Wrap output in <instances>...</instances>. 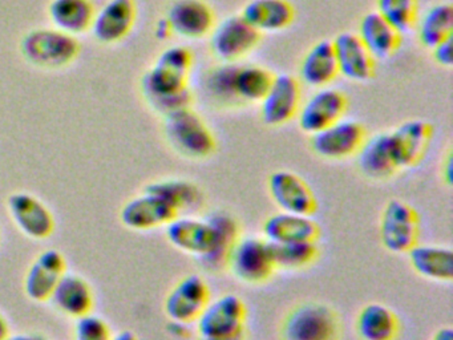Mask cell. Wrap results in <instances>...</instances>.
Instances as JSON below:
<instances>
[{"mask_svg":"<svg viewBox=\"0 0 453 340\" xmlns=\"http://www.w3.org/2000/svg\"><path fill=\"white\" fill-rule=\"evenodd\" d=\"M280 336V340H339L341 321L325 303H299L283 318Z\"/></svg>","mask_w":453,"mask_h":340,"instance_id":"2","label":"cell"},{"mask_svg":"<svg viewBox=\"0 0 453 340\" xmlns=\"http://www.w3.org/2000/svg\"><path fill=\"white\" fill-rule=\"evenodd\" d=\"M262 236L272 244L318 242L320 228L311 215L280 212L264 220Z\"/></svg>","mask_w":453,"mask_h":340,"instance_id":"22","label":"cell"},{"mask_svg":"<svg viewBox=\"0 0 453 340\" xmlns=\"http://www.w3.org/2000/svg\"><path fill=\"white\" fill-rule=\"evenodd\" d=\"M339 74L351 81L365 82L375 74V63L354 32H342L333 40Z\"/></svg>","mask_w":453,"mask_h":340,"instance_id":"21","label":"cell"},{"mask_svg":"<svg viewBox=\"0 0 453 340\" xmlns=\"http://www.w3.org/2000/svg\"><path fill=\"white\" fill-rule=\"evenodd\" d=\"M452 156L450 154H448L447 158H445L444 164H442L441 167V177L442 180H444V182L447 183V185H452Z\"/></svg>","mask_w":453,"mask_h":340,"instance_id":"43","label":"cell"},{"mask_svg":"<svg viewBox=\"0 0 453 340\" xmlns=\"http://www.w3.org/2000/svg\"><path fill=\"white\" fill-rule=\"evenodd\" d=\"M355 332L360 340H396L400 321L388 305L368 303L355 318Z\"/></svg>","mask_w":453,"mask_h":340,"instance_id":"30","label":"cell"},{"mask_svg":"<svg viewBox=\"0 0 453 340\" xmlns=\"http://www.w3.org/2000/svg\"><path fill=\"white\" fill-rule=\"evenodd\" d=\"M200 340H246L245 329L241 332H237L234 335H229V336H217V337H200Z\"/></svg>","mask_w":453,"mask_h":340,"instance_id":"45","label":"cell"},{"mask_svg":"<svg viewBox=\"0 0 453 340\" xmlns=\"http://www.w3.org/2000/svg\"><path fill=\"white\" fill-rule=\"evenodd\" d=\"M275 267L286 271H299L310 267L319 258L317 242H293L273 244Z\"/></svg>","mask_w":453,"mask_h":340,"instance_id":"35","label":"cell"},{"mask_svg":"<svg viewBox=\"0 0 453 340\" xmlns=\"http://www.w3.org/2000/svg\"><path fill=\"white\" fill-rule=\"evenodd\" d=\"M137 19L136 0H108L96 11L91 31L102 44H116L126 39Z\"/></svg>","mask_w":453,"mask_h":340,"instance_id":"17","label":"cell"},{"mask_svg":"<svg viewBox=\"0 0 453 340\" xmlns=\"http://www.w3.org/2000/svg\"><path fill=\"white\" fill-rule=\"evenodd\" d=\"M4 340H34V335H27V334L12 335V334H10L9 336L4 337Z\"/></svg>","mask_w":453,"mask_h":340,"instance_id":"48","label":"cell"},{"mask_svg":"<svg viewBox=\"0 0 453 340\" xmlns=\"http://www.w3.org/2000/svg\"><path fill=\"white\" fill-rule=\"evenodd\" d=\"M420 44L431 50L440 42L452 37L453 7L450 3H437L429 7L416 21Z\"/></svg>","mask_w":453,"mask_h":340,"instance_id":"33","label":"cell"},{"mask_svg":"<svg viewBox=\"0 0 453 340\" xmlns=\"http://www.w3.org/2000/svg\"><path fill=\"white\" fill-rule=\"evenodd\" d=\"M110 324L94 313H87L76 319L75 340H111Z\"/></svg>","mask_w":453,"mask_h":340,"instance_id":"39","label":"cell"},{"mask_svg":"<svg viewBox=\"0 0 453 340\" xmlns=\"http://www.w3.org/2000/svg\"><path fill=\"white\" fill-rule=\"evenodd\" d=\"M355 157L360 173L368 180H389L399 172L389 132L367 135Z\"/></svg>","mask_w":453,"mask_h":340,"instance_id":"23","label":"cell"},{"mask_svg":"<svg viewBox=\"0 0 453 340\" xmlns=\"http://www.w3.org/2000/svg\"><path fill=\"white\" fill-rule=\"evenodd\" d=\"M67 262L62 252L55 249L44 250L35 258L25 276L26 295L35 302L51 299L52 292L65 274Z\"/></svg>","mask_w":453,"mask_h":340,"instance_id":"20","label":"cell"},{"mask_svg":"<svg viewBox=\"0 0 453 340\" xmlns=\"http://www.w3.org/2000/svg\"><path fill=\"white\" fill-rule=\"evenodd\" d=\"M302 103L301 82L288 73L274 74L261 105V119L269 127H280L296 119Z\"/></svg>","mask_w":453,"mask_h":340,"instance_id":"13","label":"cell"},{"mask_svg":"<svg viewBox=\"0 0 453 340\" xmlns=\"http://www.w3.org/2000/svg\"><path fill=\"white\" fill-rule=\"evenodd\" d=\"M248 308L235 294H224L209 300L195 321L200 337L229 336L245 329Z\"/></svg>","mask_w":453,"mask_h":340,"instance_id":"8","label":"cell"},{"mask_svg":"<svg viewBox=\"0 0 453 340\" xmlns=\"http://www.w3.org/2000/svg\"><path fill=\"white\" fill-rule=\"evenodd\" d=\"M209 300L211 289L208 282L198 274H189L180 279L166 294L164 313L169 321L192 324L197 321Z\"/></svg>","mask_w":453,"mask_h":340,"instance_id":"11","label":"cell"},{"mask_svg":"<svg viewBox=\"0 0 453 340\" xmlns=\"http://www.w3.org/2000/svg\"><path fill=\"white\" fill-rule=\"evenodd\" d=\"M177 215L163 198L147 190L127 201L120 210L121 223L134 231L166 226Z\"/></svg>","mask_w":453,"mask_h":340,"instance_id":"19","label":"cell"},{"mask_svg":"<svg viewBox=\"0 0 453 340\" xmlns=\"http://www.w3.org/2000/svg\"><path fill=\"white\" fill-rule=\"evenodd\" d=\"M163 132L166 143L185 158L205 159L217 151L213 132L192 106L165 114Z\"/></svg>","mask_w":453,"mask_h":340,"instance_id":"1","label":"cell"},{"mask_svg":"<svg viewBox=\"0 0 453 340\" xmlns=\"http://www.w3.org/2000/svg\"><path fill=\"white\" fill-rule=\"evenodd\" d=\"M165 236L174 249L188 255L205 258L213 247V228L206 218L182 214L165 226Z\"/></svg>","mask_w":453,"mask_h":340,"instance_id":"15","label":"cell"},{"mask_svg":"<svg viewBox=\"0 0 453 340\" xmlns=\"http://www.w3.org/2000/svg\"><path fill=\"white\" fill-rule=\"evenodd\" d=\"M10 335V326L7 319L4 318V313H0V340H4V337Z\"/></svg>","mask_w":453,"mask_h":340,"instance_id":"46","label":"cell"},{"mask_svg":"<svg viewBox=\"0 0 453 340\" xmlns=\"http://www.w3.org/2000/svg\"><path fill=\"white\" fill-rule=\"evenodd\" d=\"M367 137L365 128L355 120L341 119L310 135V148L320 158L346 159L354 157Z\"/></svg>","mask_w":453,"mask_h":340,"instance_id":"9","label":"cell"},{"mask_svg":"<svg viewBox=\"0 0 453 340\" xmlns=\"http://www.w3.org/2000/svg\"><path fill=\"white\" fill-rule=\"evenodd\" d=\"M420 218L418 212L402 199H389L379 218V239L392 254H407L418 242Z\"/></svg>","mask_w":453,"mask_h":340,"instance_id":"5","label":"cell"},{"mask_svg":"<svg viewBox=\"0 0 453 340\" xmlns=\"http://www.w3.org/2000/svg\"><path fill=\"white\" fill-rule=\"evenodd\" d=\"M241 16L259 35L285 31L296 19V8L288 0H249Z\"/></svg>","mask_w":453,"mask_h":340,"instance_id":"24","label":"cell"},{"mask_svg":"<svg viewBox=\"0 0 453 340\" xmlns=\"http://www.w3.org/2000/svg\"><path fill=\"white\" fill-rule=\"evenodd\" d=\"M267 191L280 212L314 215L317 197L309 183L290 170H277L267 178Z\"/></svg>","mask_w":453,"mask_h":340,"instance_id":"12","label":"cell"},{"mask_svg":"<svg viewBox=\"0 0 453 340\" xmlns=\"http://www.w3.org/2000/svg\"><path fill=\"white\" fill-rule=\"evenodd\" d=\"M452 42L453 37H449V39L444 40V42L437 44L436 47L432 48V58H434V63L441 66H452Z\"/></svg>","mask_w":453,"mask_h":340,"instance_id":"40","label":"cell"},{"mask_svg":"<svg viewBox=\"0 0 453 340\" xmlns=\"http://www.w3.org/2000/svg\"><path fill=\"white\" fill-rule=\"evenodd\" d=\"M111 340H139V337H137V335L134 334V332L126 329V331H121L119 332V334L112 335Z\"/></svg>","mask_w":453,"mask_h":340,"instance_id":"47","label":"cell"},{"mask_svg":"<svg viewBox=\"0 0 453 340\" xmlns=\"http://www.w3.org/2000/svg\"><path fill=\"white\" fill-rule=\"evenodd\" d=\"M155 36L156 39L161 40H168L169 37L173 36L172 35L171 27H169L168 21H166L165 18L160 19V20L156 23L155 26Z\"/></svg>","mask_w":453,"mask_h":340,"instance_id":"42","label":"cell"},{"mask_svg":"<svg viewBox=\"0 0 453 340\" xmlns=\"http://www.w3.org/2000/svg\"><path fill=\"white\" fill-rule=\"evenodd\" d=\"M10 215L22 233L34 239H46L55 230L51 210L33 194L19 191L7 201Z\"/></svg>","mask_w":453,"mask_h":340,"instance_id":"18","label":"cell"},{"mask_svg":"<svg viewBox=\"0 0 453 340\" xmlns=\"http://www.w3.org/2000/svg\"><path fill=\"white\" fill-rule=\"evenodd\" d=\"M376 12L403 35L415 28L418 0H376Z\"/></svg>","mask_w":453,"mask_h":340,"instance_id":"37","label":"cell"},{"mask_svg":"<svg viewBox=\"0 0 453 340\" xmlns=\"http://www.w3.org/2000/svg\"><path fill=\"white\" fill-rule=\"evenodd\" d=\"M50 300L60 313L73 319L91 313L95 303L91 284L83 276L68 273L58 282Z\"/></svg>","mask_w":453,"mask_h":340,"instance_id":"26","label":"cell"},{"mask_svg":"<svg viewBox=\"0 0 453 340\" xmlns=\"http://www.w3.org/2000/svg\"><path fill=\"white\" fill-rule=\"evenodd\" d=\"M23 58L39 68L60 69L71 66L81 53L78 39L57 28H36L20 42Z\"/></svg>","mask_w":453,"mask_h":340,"instance_id":"3","label":"cell"},{"mask_svg":"<svg viewBox=\"0 0 453 340\" xmlns=\"http://www.w3.org/2000/svg\"><path fill=\"white\" fill-rule=\"evenodd\" d=\"M145 190L163 198L179 215L198 212L205 204V196L200 186L192 181L169 178L150 183Z\"/></svg>","mask_w":453,"mask_h":340,"instance_id":"32","label":"cell"},{"mask_svg":"<svg viewBox=\"0 0 453 340\" xmlns=\"http://www.w3.org/2000/svg\"><path fill=\"white\" fill-rule=\"evenodd\" d=\"M142 92L150 108L163 116L192 106L188 77L156 64L142 77Z\"/></svg>","mask_w":453,"mask_h":340,"instance_id":"6","label":"cell"},{"mask_svg":"<svg viewBox=\"0 0 453 340\" xmlns=\"http://www.w3.org/2000/svg\"><path fill=\"white\" fill-rule=\"evenodd\" d=\"M274 74L262 66L243 64L237 66L234 76V92L240 104L259 103L269 89Z\"/></svg>","mask_w":453,"mask_h":340,"instance_id":"34","label":"cell"},{"mask_svg":"<svg viewBox=\"0 0 453 340\" xmlns=\"http://www.w3.org/2000/svg\"><path fill=\"white\" fill-rule=\"evenodd\" d=\"M155 64L174 72V73L189 77L193 66L192 50L189 48L182 47V45H172L160 53Z\"/></svg>","mask_w":453,"mask_h":340,"instance_id":"38","label":"cell"},{"mask_svg":"<svg viewBox=\"0 0 453 340\" xmlns=\"http://www.w3.org/2000/svg\"><path fill=\"white\" fill-rule=\"evenodd\" d=\"M411 267L421 278L434 282L453 279V250L440 244L416 243L407 252Z\"/></svg>","mask_w":453,"mask_h":340,"instance_id":"27","label":"cell"},{"mask_svg":"<svg viewBox=\"0 0 453 340\" xmlns=\"http://www.w3.org/2000/svg\"><path fill=\"white\" fill-rule=\"evenodd\" d=\"M95 15L96 7L92 0H52L49 5L50 20L54 28L71 36L91 31Z\"/></svg>","mask_w":453,"mask_h":340,"instance_id":"31","label":"cell"},{"mask_svg":"<svg viewBox=\"0 0 453 340\" xmlns=\"http://www.w3.org/2000/svg\"><path fill=\"white\" fill-rule=\"evenodd\" d=\"M169 334L177 339H185L189 336V324L180 323V321H169L168 326H166Z\"/></svg>","mask_w":453,"mask_h":340,"instance_id":"41","label":"cell"},{"mask_svg":"<svg viewBox=\"0 0 453 340\" xmlns=\"http://www.w3.org/2000/svg\"><path fill=\"white\" fill-rule=\"evenodd\" d=\"M34 340H47L43 335L34 334Z\"/></svg>","mask_w":453,"mask_h":340,"instance_id":"49","label":"cell"},{"mask_svg":"<svg viewBox=\"0 0 453 340\" xmlns=\"http://www.w3.org/2000/svg\"><path fill=\"white\" fill-rule=\"evenodd\" d=\"M431 340H453V331L450 327H441V328L434 331Z\"/></svg>","mask_w":453,"mask_h":340,"instance_id":"44","label":"cell"},{"mask_svg":"<svg viewBox=\"0 0 453 340\" xmlns=\"http://www.w3.org/2000/svg\"><path fill=\"white\" fill-rule=\"evenodd\" d=\"M205 218L213 228V247L200 262L206 270L221 271L226 268L227 257L235 242L241 238L240 223L232 214L225 212H214Z\"/></svg>","mask_w":453,"mask_h":340,"instance_id":"29","label":"cell"},{"mask_svg":"<svg viewBox=\"0 0 453 340\" xmlns=\"http://www.w3.org/2000/svg\"><path fill=\"white\" fill-rule=\"evenodd\" d=\"M347 105L349 101L342 90L331 87L318 88L302 101L296 119L302 132L312 135L343 119Z\"/></svg>","mask_w":453,"mask_h":340,"instance_id":"10","label":"cell"},{"mask_svg":"<svg viewBox=\"0 0 453 340\" xmlns=\"http://www.w3.org/2000/svg\"><path fill=\"white\" fill-rule=\"evenodd\" d=\"M237 63H219L209 69L203 79L206 95L219 105H238L234 92V76Z\"/></svg>","mask_w":453,"mask_h":340,"instance_id":"36","label":"cell"},{"mask_svg":"<svg viewBox=\"0 0 453 340\" xmlns=\"http://www.w3.org/2000/svg\"><path fill=\"white\" fill-rule=\"evenodd\" d=\"M391 135L397 169L405 170L420 164L434 137V128L423 120H408L395 128Z\"/></svg>","mask_w":453,"mask_h":340,"instance_id":"16","label":"cell"},{"mask_svg":"<svg viewBox=\"0 0 453 340\" xmlns=\"http://www.w3.org/2000/svg\"><path fill=\"white\" fill-rule=\"evenodd\" d=\"M339 76L331 40H320L315 42L304 53L299 66V81L307 87H328Z\"/></svg>","mask_w":453,"mask_h":340,"instance_id":"28","label":"cell"},{"mask_svg":"<svg viewBox=\"0 0 453 340\" xmlns=\"http://www.w3.org/2000/svg\"><path fill=\"white\" fill-rule=\"evenodd\" d=\"M209 36V50L219 63H237L258 45L261 35L241 15L226 16L214 24Z\"/></svg>","mask_w":453,"mask_h":340,"instance_id":"7","label":"cell"},{"mask_svg":"<svg viewBox=\"0 0 453 340\" xmlns=\"http://www.w3.org/2000/svg\"><path fill=\"white\" fill-rule=\"evenodd\" d=\"M357 36L375 61L391 58L402 45V34L376 11H371L360 19Z\"/></svg>","mask_w":453,"mask_h":340,"instance_id":"25","label":"cell"},{"mask_svg":"<svg viewBox=\"0 0 453 340\" xmlns=\"http://www.w3.org/2000/svg\"><path fill=\"white\" fill-rule=\"evenodd\" d=\"M226 268L242 283H266L277 270L273 244L264 236H241L227 257Z\"/></svg>","mask_w":453,"mask_h":340,"instance_id":"4","label":"cell"},{"mask_svg":"<svg viewBox=\"0 0 453 340\" xmlns=\"http://www.w3.org/2000/svg\"><path fill=\"white\" fill-rule=\"evenodd\" d=\"M164 18L172 35L189 40L208 36L216 24L213 10L203 0H173Z\"/></svg>","mask_w":453,"mask_h":340,"instance_id":"14","label":"cell"}]
</instances>
